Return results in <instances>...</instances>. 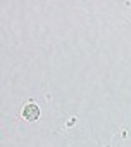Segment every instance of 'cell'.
Segmentation results:
<instances>
[{"mask_svg":"<svg viewBox=\"0 0 131 147\" xmlns=\"http://www.w3.org/2000/svg\"><path fill=\"white\" fill-rule=\"evenodd\" d=\"M23 116L28 119V121H36L40 118V107L36 104H28L24 109H23Z\"/></svg>","mask_w":131,"mask_h":147,"instance_id":"1","label":"cell"}]
</instances>
